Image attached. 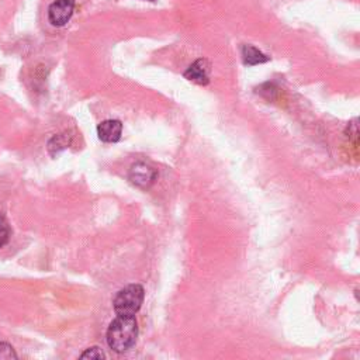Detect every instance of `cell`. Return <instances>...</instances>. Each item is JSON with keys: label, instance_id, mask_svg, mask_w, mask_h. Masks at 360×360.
Returning <instances> with one entry per match:
<instances>
[{"label": "cell", "instance_id": "obj_1", "mask_svg": "<svg viewBox=\"0 0 360 360\" xmlns=\"http://www.w3.org/2000/svg\"><path fill=\"white\" fill-rule=\"evenodd\" d=\"M107 343L110 349L123 353L131 349L138 338V324L134 317L118 316L107 329Z\"/></svg>", "mask_w": 360, "mask_h": 360}, {"label": "cell", "instance_id": "obj_2", "mask_svg": "<svg viewBox=\"0 0 360 360\" xmlns=\"http://www.w3.org/2000/svg\"><path fill=\"white\" fill-rule=\"evenodd\" d=\"M144 297L145 290L141 284H129L122 288L113 302L115 314L122 317H134L144 303Z\"/></svg>", "mask_w": 360, "mask_h": 360}, {"label": "cell", "instance_id": "obj_3", "mask_svg": "<svg viewBox=\"0 0 360 360\" xmlns=\"http://www.w3.org/2000/svg\"><path fill=\"white\" fill-rule=\"evenodd\" d=\"M75 10V0H55L48 9V20L55 27L65 26Z\"/></svg>", "mask_w": 360, "mask_h": 360}, {"label": "cell", "instance_id": "obj_4", "mask_svg": "<svg viewBox=\"0 0 360 360\" xmlns=\"http://www.w3.org/2000/svg\"><path fill=\"white\" fill-rule=\"evenodd\" d=\"M156 177H158V172L152 166H149L144 162H138V163L133 165L130 169V173H129L130 182L134 186L141 188V189L151 188L155 183Z\"/></svg>", "mask_w": 360, "mask_h": 360}, {"label": "cell", "instance_id": "obj_5", "mask_svg": "<svg viewBox=\"0 0 360 360\" xmlns=\"http://www.w3.org/2000/svg\"><path fill=\"white\" fill-rule=\"evenodd\" d=\"M210 71H211L210 63L207 61V59L202 58V59H197L196 63H193L188 68V71L185 72V78L197 85L206 86L210 83Z\"/></svg>", "mask_w": 360, "mask_h": 360}, {"label": "cell", "instance_id": "obj_6", "mask_svg": "<svg viewBox=\"0 0 360 360\" xmlns=\"http://www.w3.org/2000/svg\"><path fill=\"white\" fill-rule=\"evenodd\" d=\"M123 134V124L118 120H106L97 126V136L99 140L107 144H114L122 140Z\"/></svg>", "mask_w": 360, "mask_h": 360}, {"label": "cell", "instance_id": "obj_7", "mask_svg": "<svg viewBox=\"0 0 360 360\" xmlns=\"http://www.w3.org/2000/svg\"><path fill=\"white\" fill-rule=\"evenodd\" d=\"M243 59H244V64L248 67H255V65L266 64L270 61V58L266 54H263L254 45L243 47Z\"/></svg>", "mask_w": 360, "mask_h": 360}, {"label": "cell", "instance_id": "obj_8", "mask_svg": "<svg viewBox=\"0 0 360 360\" xmlns=\"http://www.w3.org/2000/svg\"><path fill=\"white\" fill-rule=\"evenodd\" d=\"M69 144H71V137H68L67 133L58 134V136H54L51 138V141L48 142V149L52 155H55L58 152H61L63 149H65Z\"/></svg>", "mask_w": 360, "mask_h": 360}, {"label": "cell", "instance_id": "obj_9", "mask_svg": "<svg viewBox=\"0 0 360 360\" xmlns=\"http://www.w3.org/2000/svg\"><path fill=\"white\" fill-rule=\"evenodd\" d=\"M10 227L8 224V221L5 220V217L0 215V248H3L10 239Z\"/></svg>", "mask_w": 360, "mask_h": 360}, {"label": "cell", "instance_id": "obj_10", "mask_svg": "<svg viewBox=\"0 0 360 360\" xmlns=\"http://www.w3.org/2000/svg\"><path fill=\"white\" fill-rule=\"evenodd\" d=\"M0 359H5V360L17 359V353L15 352L12 345L6 342H0Z\"/></svg>", "mask_w": 360, "mask_h": 360}, {"label": "cell", "instance_id": "obj_11", "mask_svg": "<svg viewBox=\"0 0 360 360\" xmlns=\"http://www.w3.org/2000/svg\"><path fill=\"white\" fill-rule=\"evenodd\" d=\"M81 359H95V360H101V359H106V354L101 352V349H100V347L93 346V347L86 349V350L81 354Z\"/></svg>", "mask_w": 360, "mask_h": 360}, {"label": "cell", "instance_id": "obj_12", "mask_svg": "<svg viewBox=\"0 0 360 360\" xmlns=\"http://www.w3.org/2000/svg\"><path fill=\"white\" fill-rule=\"evenodd\" d=\"M147 2H155V0H147Z\"/></svg>", "mask_w": 360, "mask_h": 360}]
</instances>
